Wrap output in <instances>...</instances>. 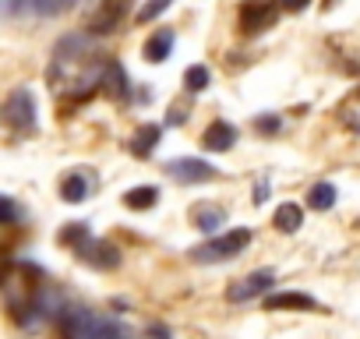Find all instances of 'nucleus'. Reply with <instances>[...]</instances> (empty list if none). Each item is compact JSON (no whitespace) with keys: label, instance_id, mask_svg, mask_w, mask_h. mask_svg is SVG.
I'll list each match as a JSON object with an SVG mask.
<instances>
[{"label":"nucleus","instance_id":"obj_1","mask_svg":"<svg viewBox=\"0 0 360 339\" xmlns=\"http://www.w3.org/2000/svg\"><path fill=\"white\" fill-rule=\"evenodd\" d=\"M248 244H251V230H248V226H237V230H226L223 237H216V241L195 248L191 258L202 262V265H209V262H226V258H237Z\"/></svg>","mask_w":360,"mask_h":339},{"label":"nucleus","instance_id":"obj_2","mask_svg":"<svg viewBox=\"0 0 360 339\" xmlns=\"http://www.w3.org/2000/svg\"><path fill=\"white\" fill-rule=\"evenodd\" d=\"M166 174L180 184H205V181H216V166L205 162V159H195V155H184V159H169L166 162Z\"/></svg>","mask_w":360,"mask_h":339},{"label":"nucleus","instance_id":"obj_3","mask_svg":"<svg viewBox=\"0 0 360 339\" xmlns=\"http://www.w3.org/2000/svg\"><path fill=\"white\" fill-rule=\"evenodd\" d=\"M4 120L18 131H32L36 127V103H32V92L29 89H15L4 103Z\"/></svg>","mask_w":360,"mask_h":339},{"label":"nucleus","instance_id":"obj_4","mask_svg":"<svg viewBox=\"0 0 360 339\" xmlns=\"http://www.w3.org/2000/svg\"><path fill=\"white\" fill-rule=\"evenodd\" d=\"M272 283H276V272H272V269H258V272H251V276L237 279V283H233V286L226 290V300H230V304H244V300H255V297L269 293V290H272Z\"/></svg>","mask_w":360,"mask_h":339},{"label":"nucleus","instance_id":"obj_5","mask_svg":"<svg viewBox=\"0 0 360 339\" xmlns=\"http://www.w3.org/2000/svg\"><path fill=\"white\" fill-rule=\"evenodd\" d=\"M279 8L276 4H265V0H251V4L240 8V32H265L272 22H276Z\"/></svg>","mask_w":360,"mask_h":339},{"label":"nucleus","instance_id":"obj_6","mask_svg":"<svg viewBox=\"0 0 360 339\" xmlns=\"http://www.w3.org/2000/svg\"><path fill=\"white\" fill-rule=\"evenodd\" d=\"M124 11H127V0H103L99 11H96V15H92V22H89V32H96V36L113 32V29L120 25Z\"/></svg>","mask_w":360,"mask_h":339},{"label":"nucleus","instance_id":"obj_7","mask_svg":"<svg viewBox=\"0 0 360 339\" xmlns=\"http://www.w3.org/2000/svg\"><path fill=\"white\" fill-rule=\"evenodd\" d=\"M233 141H237V131H233V124H226V120H212V124L202 131V148H205V152H230Z\"/></svg>","mask_w":360,"mask_h":339},{"label":"nucleus","instance_id":"obj_8","mask_svg":"<svg viewBox=\"0 0 360 339\" xmlns=\"http://www.w3.org/2000/svg\"><path fill=\"white\" fill-rule=\"evenodd\" d=\"M78 255H82L89 265H96V269H117V265H120V251H117L113 244H106V241H85V244L78 248Z\"/></svg>","mask_w":360,"mask_h":339},{"label":"nucleus","instance_id":"obj_9","mask_svg":"<svg viewBox=\"0 0 360 339\" xmlns=\"http://www.w3.org/2000/svg\"><path fill=\"white\" fill-rule=\"evenodd\" d=\"M314 307H318L314 297H307V293H293V290L265 297V311H314Z\"/></svg>","mask_w":360,"mask_h":339},{"label":"nucleus","instance_id":"obj_10","mask_svg":"<svg viewBox=\"0 0 360 339\" xmlns=\"http://www.w3.org/2000/svg\"><path fill=\"white\" fill-rule=\"evenodd\" d=\"M169 50H173V32H169V29H159V32H152V36L145 39L141 57H145L148 64H162V60L169 57Z\"/></svg>","mask_w":360,"mask_h":339},{"label":"nucleus","instance_id":"obj_11","mask_svg":"<svg viewBox=\"0 0 360 339\" xmlns=\"http://www.w3.org/2000/svg\"><path fill=\"white\" fill-rule=\"evenodd\" d=\"M159 138H162V127H159V124H141V127L134 131V138H131V152H134L138 159H145V155L155 152Z\"/></svg>","mask_w":360,"mask_h":339},{"label":"nucleus","instance_id":"obj_12","mask_svg":"<svg viewBox=\"0 0 360 339\" xmlns=\"http://www.w3.org/2000/svg\"><path fill=\"white\" fill-rule=\"evenodd\" d=\"M272 226H276L279 234H297V230L304 226V209L293 205V202H283V205L276 209V216H272Z\"/></svg>","mask_w":360,"mask_h":339},{"label":"nucleus","instance_id":"obj_13","mask_svg":"<svg viewBox=\"0 0 360 339\" xmlns=\"http://www.w3.org/2000/svg\"><path fill=\"white\" fill-rule=\"evenodd\" d=\"M335 198H339L335 184H328V181H318V184L307 191V209H314V212H328V209L335 205Z\"/></svg>","mask_w":360,"mask_h":339},{"label":"nucleus","instance_id":"obj_14","mask_svg":"<svg viewBox=\"0 0 360 339\" xmlns=\"http://www.w3.org/2000/svg\"><path fill=\"white\" fill-rule=\"evenodd\" d=\"M191 219H195V226H198L202 234H216V230L226 223V212L216 209V205H198V209H191Z\"/></svg>","mask_w":360,"mask_h":339},{"label":"nucleus","instance_id":"obj_15","mask_svg":"<svg viewBox=\"0 0 360 339\" xmlns=\"http://www.w3.org/2000/svg\"><path fill=\"white\" fill-rule=\"evenodd\" d=\"M155 202H159V188H152V184H145V188H131V191L124 195V205H127V209H138V212L152 209Z\"/></svg>","mask_w":360,"mask_h":339},{"label":"nucleus","instance_id":"obj_16","mask_svg":"<svg viewBox=\"0 0 360 339\" xmlns=\"http://www.w3.org/2000/svg\"><path fill=\"white\" fill-rule=\"evenodd\" d=\"M60 195H64V202L78 205V202H85V198H89V181H85L82 174H68V177H64V184H60Z\"/></svg>","mask_w":360,"mask_h":339},{"label":"nucleus","instance_id":"obj_17","mask_svg":"<svg viewBox=\"0 0 360 339\" xmlns=\"http://www.w3.org/2000/svg\"><path fill=\"white\" fill-rule=\"evenodd\" d=\"M106 92L117 96V99L127 96V75H124L120 64H110V68H106Z\"/></svg>","mask_w":360,"mask_h":339},{"label":"nucleus","instance_id":"obj_18","mask_svg":"<svg viewBox=\"0 0 360 339\" xmlns=\"http://www.w3.org/2000/svg\"><path fill=\"white\" fill-rule=\"evenodd\" d=\"M184 89H188V92L209 89V68H205V64H191V68L184 71Z\"/></svg>","mask_w":360,"mask_h":339},{"label":"nucleus","instance_id":"obj_19","mask_svg":"<svg viewBox=\"0 0 360 339\" xmlns=\"http://www.w3.org/2000/svg\"><path fill=\"white\" fill-rule=\"evenodd\" d=\"M169 4H173V0H145V4L138 8V25L155 22L159 15H166V11H169Z\"/></svg>","mask_w":360,"mask_h":339},{"label":"nucleus","instance_id":"obj_20","mask_svg":"<svg viewBox=\"0 0 360 339\" xmlns=\"http://www.w3.org/2000/svg\"><path fill=\"white\" fill-rule=\"evenodd\" d=\"M71 4H75V0H32V11H36V15H43V18H50V15L68 11Z\"/></svg>","mask_w":360,"mask_h":339},{"label":"nucleus","instance_id":"obj_21","mask_svg":"<svg viewBox=\"0 0 360 339\" xmlns=\"http://www.w3.org/2000/svg\"><path fill=\"white\" fill-rule=\"evenodd\" d=\"M89 241V230H85V223H68V230H60V244H85Z\"/></svg>","mask_w":360,"mask_h":339},{"label":"nucleus","instance_id":"obj_22","mask_svg":"<svg viewBox=\"0 0 360 339\" xmlns=\"http://www.w3.org/2000/svg\"><path fill=\"white\" fill-rule=\"evenodd\" d=\"M15 219H18V209H15V202H11V198H0V223L8 226V223H15Z\"/></svg>","mask_w":360,"mask_h":339},{"label":"nucleus","instance_id":"obj_23","mask_svg":"<svg viewBox=\"0 0 360 339\" xmlns=\"http://www.w3.org/2000/svg\"><path fill=\"white\" fill-rule=\"evenodd\" d=\"M255 127H258L262 134H276V131H279V117L265 113V117H258V120H255Z\"/></svg>","mask_w":360,"mask_h":339},{"label":"nucleus","instance_id":"obj_24","mask_svg":"<svg viewBox=\"0 0 360 339\" xmlns=\"http://www.w3.org/2000/svg\"><path fill=\"white\" fill-rule=\"evenodd\" d=\"M311 4V0H279V8H286V11H304Z\"/></svg>","mask_w":360,"mask_h":339},{"label":"nucleus","instance_id":"obj_25","mask_svg":"<svg viewBox=\"0 0 360 339\" xmlns=\"http://www.w3.org/2000/svg\"><path fill=\"white\" fill-rule=\"evenodd\" d=\"M148 332H152V335H155V339H169V332H166V328H162V325H152V328H148Z\"/></svg>","mask_w":360,"mask_h":339}]
</instances>
